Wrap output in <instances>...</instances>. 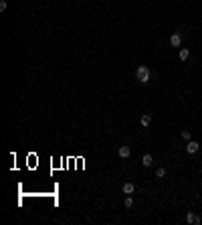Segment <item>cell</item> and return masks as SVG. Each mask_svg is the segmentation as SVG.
I'll return each instance as SVG.
<instances>
[{
	"mask_svg": "<svg viewBox=\"0 0 202 225\" xmlns=\"http://www.w3.org/2000/svg\"><path fill=\"white\" fill-rule=\"evenodd\" d=\"M135 77H138V81H142V83H150V69L146 67V65H140V67L135 69Z\"/></svg>",
	"mask_w": 202,
	"mask_h": 225,
	"instance_id": "6da1fadb",
	"label": "cell"
},
{
	"mask_svg": "<svg viewBox=\"0 0 202 225\" xmlns=\"http://www.w3.org/2000/svg\"><path fill=\"white\" fill-rule=\"evenodd\" d=\"M198 150H200V144L194 142V140H188V144H186V152L188 154H196Z\"/></svg>",
	"mask_w": 202,
	"mask_h": 225,
	"instance_id": "7a4b0ae2",
	"label": "cell"
},
{
	"mask_svg": "<svg viewBox=\"0 0 202 225\" xmlns=\"http://www.w3.org/2000/svg\"><path fill=\"white\" fill-rule=\"evenodd\" d=\"M170 45H172V47H180V45H182V34L174 33L172 37H170Z\"/></svg>",
	"mask_w": 202,
	"mask_h": 225,
	"instance_id": "3957f363",
	"label": "cell"
},
{
	"mask_svg": "<svg viewBox=\"0 0 202 225\" xmlns=\"http://www.w3.org/2000/svg\"><path fill=\"white\" fill-rule=\"evenodd\" d=\"M186 223H194V225H200V217L194 215L192 211H188L186 213Z\"/></svg>",
	"mask_w": 202,
	"mask_h": 225,
	"instance_id": "277c9868",
	"label": "cell"
},
{
	"mask_svg": "<svg viewBox=\"0 0 202 225\" xmlns=\"http://www.w3.org/2000/svg\"><path fill=\"white\" fill-rule=\"evenodd\" d=\"M117 154H119V158H130L131 156V148L130 146H119Z\"/></svg>",
	"mask_w": 202,
	"mask_h": 225,
	"instance_id": "5b68a950",
	"label": "cell"
},
{
	"mask_svg": "<svg viewBox=\"0 0 202 225\" xmlns=\"http://www.w3.org/2000/svg\"><path fill=\"white\" fill-rule=\"evenodd\" d=\"M121 191H123V195H131V193L135 191V187L131 185V183H123V187H121Z\"/></svg>",
	"mask_w": 202,
	"mask_h": 225,
	"instance_id": "8992f818",
	"label": "cell"
},
{
	"mask_svg": "<svg viewBox=\"0 0 202 225\" xmlns=\"http://www.w3.org/2000/svg\"><path fill=\"white\" fill-rule=\"evenodd\" d=\"M140 124H142L144 128H148L150 124H152V116H150V114H144V116L140 118Z\"/></svg>",
	"mask_w": 202,
	"mask_h": 225,
	"instance_id": "52a82bcc",
	"label": "cell"
},
{
	"mask_svg": "<svg viewBox=\"0 0 202 225\" xmlns=\"http://www.w3.org/2000/svg\"><path fill=\"white\" fill-rule=\"evenodd\" d=\"M152 162H154L152 154H144V158H142V164H144V167L148 168V167H152Z\"/></svg>",
	"mask_w": 202,
	"mask_h": 225,
	"instance_id": "ba28073f",
	"label": "cell"
},
{
	"mask_svg": "<svg viewBox=\"0 0 202 225\" xmlns=\"http://www.w3.org/2000/svg\"><path fill=\"white\" fill-rule=\"evenodd\" d=\"M190 59V51L188 49H180V61H188Z\"/></svg>",
	"mask_w": 202,
	"mask_h": 225,
	"instance_id": "9c48e42d",
	"label": "cell"
},
{
	"mask_svg": "<svg viewBox=\"0 0 202 225\" xmlns=\"http://www.w3.org/2000/svg\"><path fill=\"white\" fill-rule=\"evenodd\" d=\"M166 176V168H158L156 171V179H164Z\"/></svg>",
	"mask_w": 202,
	"mask_h": 225,
	"instance_id": "30bf717a",
	"label": "cell"
},
{
	"mask_svg": "<svg viewBox=\"0 0 202 225\" xmlns=\"http://www.w3.org/2000/svg\"><path fill=\"white\" fill-rule=\"evenodd\" d=\"M182 138L184 140H192V134L188 132V130H182Z\"/></svg>",
	"mask_w": 202,
	"mask_h": 225,
	"instance_id": "8fae6325",
	"label": "cell"
},
{
	"mask_svg": "<svg viewBox=\"0 0 202 225\" xmlns=\"http://www.w3.org/2000/svg\"><path fill=\"white\" fill-rule=\"evenodd\" d=\"M131 205H134V199H131V197H125V207H127V209H130Z\"/></svg>",
	"mask_w": 202,
	"mask_h": 225,
	"instance_id": "7c38bea8",
	"label": "cell"
},
{
	"mask_svg": "<svg viewBox=\"0 0 202 225\" xmlns=\"http://www.w3.org/2000/svg\"><path fill=\"white\" fill-rule=\"evenodd\" d=\"M6 10V0H0V12H4Z\"/></svg>",
	"mask_w": 202,
	"mask_h": 225,
	"instance_id": "4fadbf2b",
	"label": "cell"
}]
</instances>
